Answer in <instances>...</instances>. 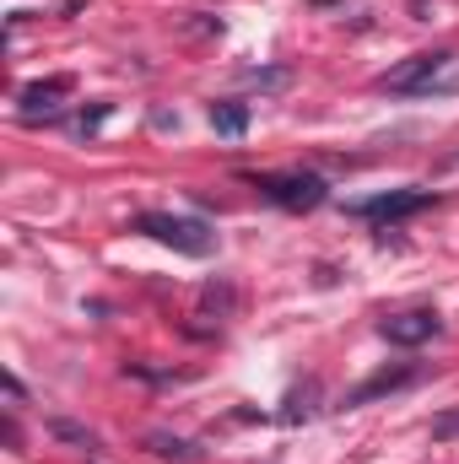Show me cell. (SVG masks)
<instances>
[{"label": "cell", "mask_w": 459, "mask_h": 464, "mask_svg": "<svg viewBox=\"0 0 459 464\" xmlns=\"http://www.w3.org/2000/svg\"><path fill=\"white\" fill-rule=\"evenodd\" d=\"M5 400H11V411L27 400V389H22V378H16V372H5Z\"/></svg>", "instance_id": "5bb4252c"}, {"label": "cell", "mask_w": 459, "mask_h": 464, "mask_svg": "<svg viewBox=\"0 0 459 464\" xmlns=\"http://www.w3.org/2000/svg\"><path fill=\"white\" fill-rule=\"evenodd\" d=\"M71 76H49V82H33V87H22L16 92V103H22V119H38V114H54L60 109V98H71Z\"/></svg>", "instance_id": "52a82bcc"}, {"label": "cell", "mask_w": 459, "mask_h": 464, "mask_svg": "<svg viewBox=\"0 0 459 464\" xmlns=\"http://www.w3.org/2000/svg\"><path fill=\"white\" fill-rule=\"evenodd\" d=\"M243 184L254 195H265L270 206H281V211H314V206L330 200V184L319 173H249Z\"/></svg>", "instance_id": "7a4b0ae2"}, {"label": "cell", "mask_w": 459, "mask_h": 464, "mask_svg": "<svg viewBox=\"0 0 459 464\" xmlns=\"http://www.w3.org/2000/svg\"><path fill=\"white\" fill-rule=\"evenodd\" d=\"M454 438H459V411H444L433 421V443H454Z\"/></svg>", "instance_id": "8fae6325"}, {"label": "cell", "mask_w": 459, "mask_h": 464, "mask_svg": "<svg viewBox=\"0 0 459 464\" xmlns=\"http://www.w3.org/2000/svg\"><path fill=\"white\" fill-rule=\"evenodd\" d=\"M433 206V189H389V195H373V200H356L351 217H373V222H400V217H416Z\"/></svg>", "instance_id": "5b68a950"}, {"label": "cell", "mask_w": 459, "mask_h": 464, "mask_svg": "<svg viewBox=\"0 0 459 464\" xmlns=\"http://www.w3.org/2000/svg\"><path fill=\"white\" fill-rule=\"evenodd\" d=\"M5 449L22 454V427H16V416H5Z\"/></svg>", "instance_id": "9a60e30c"}, {"label": "cell", "mask_w": 459, "mask_h": 464, "mask_svg": "<svg viewBox=\"0 0 459 464\" xmlns=\"http://www.w3.org/2000/svg\"><path fill=\"white\" fill-rule=\"evenodd\" d=\"M135 232H146V237H157V243H168L173 254H190V259H206L211 248H217V232L206 227V222H195V217H168V211H146Z\"/></svg>", "instance_id": "3957f363"}, {"label": "cell", "mask_w": 459, "mask_h": 464, "mask_svg": "<svg viewBox=\"0 0 459 464\" xmlns=\"http://www.w3.org/2000/svg\"><path fill=\"white\" fill-rule=\"evenodd\" d=\"M378 92H395V98H433V92H459V54L449 49H427V54H411L400 65H389L378 76Z\"/></svg>", "instance_id": "6da1fadb"}, {"label": "cell", "mask_w": 459, "mask_h": 464, "mask_svg": "<svg viewBox=\"0 0 459 464\" xmlns=\"http://www.w3.org/2000/svg\"><path fill=\"white\" fill-rule=\"evenodd\" d=\"M49 432H54L60 443L82 449V454H98V449H103V443H98V432H93V427H82V421H71V416H54V421H49Z\"/></svg>", "instance_id": "9c48e42d"}, {"label": "cell", "mask_w": 459, "mask_h": 464, "mask_svg": "<svg viewBox=\"0 0 459 464\" xmlns=\"http://www.w3.org/2000/svg\"><path fill=\"white\" fill-rule=\"evenodd\" d=\"M146 454H157V459H168V464H200V459H206V449H200V443L173 438V432H146Z\"/></svg>", "instance_id": "ba28073f"}, {"label": "cell", "mask_w": 459, "mask_h": 464, "mask_svg": "<svg viewBox=\"0 0 459 464\" xmlns=\"http://www.w3.org/2000/svg\"><path fill=\"white\" fill-rule=\"evenodd\" d=\"M378 335H384L389 346H427L433 335H444V319H438L433 308H405V314H389V319L378 324Z\"/></svg>", "instance_id": "277c9868"}, {"label": "cell", "mask_w": 459, "mask_h": 464, "mask_svg": "<svg viewBox=\"0 0 459 464\" xmlns=\"http://www.w3.org/2000/svg\"><path fill=\"white\" fill-rule=\"evenodd\" d=\"M211 130L228 135V140H238V135L249 130V103H211Z\"/></svg>", "instance_id": "30bf717a"}, {"label": "cell", "mask_w": 459, "mask_h": 464, "mask_svg": "<svg viewBox=\"0 0 459 464\" xmlns=\"http://www.w3.org/2000/svg\"><path fill=\"white\" fill-rule=\"evenodd\" d=\"M308 400H314V383H303V394H292V400H287V411H281V421H298V416H308V411H314Z\"/></svg>", "instance_id": "7c38bea8"}, {"label": "cell", "mask_w": 459, "mask_h": 464, "mask_svg": "<svg viewBox=\"0 0 459 464\" xmlns=\"http://www.w3.org/2000/svg\"><path fill=\"white\" fill-rule=\"evenodd\" d=\"M103 119H109V103H98L93 114H82V119H76V124H71V130H76V135H93V130H98Z\"/></svg>", "instance_id": "4fadbf2b"}, {"label": "cell", "mask_w": 459, "mask_h": 464, "mask_svg": "<svg viewBox=\"0 0 459 464\" xmlns=\"http://www.w3.org/2000/svg\"><path fill=\"white\" fill-rule=\"evenodd\" d=\"M405 383H416V367H384V372H373L367 383H356L341 405H346V411L373 405V400H384V394H395V389H405Z\"/></svg>", "instance_id": "8992f818"}]
</instances>
